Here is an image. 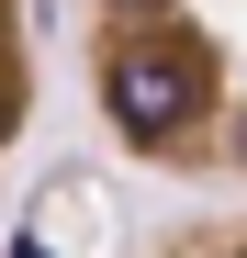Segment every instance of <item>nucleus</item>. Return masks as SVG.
<instances>
[{
	"label": "nucleus",
	"instance_id": "obj_1",
	"mask_svg": "<svg viewBox=\"0 0 247 258\" xmlns=\"http://www.w3.org/2000/svg\"><path fill=\"white\" fill-rule=\"evenodd\" d=\"M90 101L135 168L247 191V0H90Z\"/></svg>",
	"mask_w": 247,
	"mask_h": 258
},
{
	"label": "nucleus",
	"instance_id": "obj_3",
	"mask_svg": "<svg viewBox=\"0 0 247 258\" xmlns=\"http://www.w3.org/2000/svg\"><path fill=\"white\" fill-rule=\"evenodd\" d=\"M79 213H101V180H90V168H68V180L45 191V213H23L12 258H79V247H90V225H79Z\"/></svg>",
	"mask_w": 247,
	"mask_h": 258
},
{
	"label": "nucleus",
	"instance_id": "obj_2",
	"mask_svg": "<svg viewBox=\"0 0 247 258\" xmlns=\"http://www.w3.org/2000/svg\"><path fill=\"white\" fill-rule=\"evenodd\" d=\"M34 23H45V0H0V157L34 123Z\"/></svg>",
	"mask_w": 247,
	"mask_h": 258
},
{
	"label": "nucleus",
	"instance_id": "obj_4",
	"mask_svg": "<svg viewBox=\"0 0 247 258\" xmlns=\"http://www.w3.org/2000/svg\"><path fill=\"white\" fill-rule=\"evenodd\" d=\"M146 258H247V213H202V225H180V236H157Z\"/></svg>",
	"mask_w": 247,
	"mask_h": 258
}]
</instances>
